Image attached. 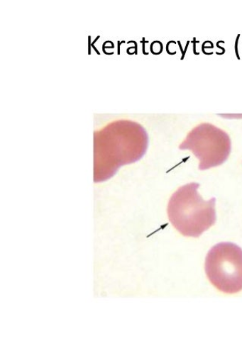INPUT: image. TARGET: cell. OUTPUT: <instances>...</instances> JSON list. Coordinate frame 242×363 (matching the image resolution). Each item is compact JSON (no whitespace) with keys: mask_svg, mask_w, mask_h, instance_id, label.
Returning <instances> with one entry per match:
<instances>
[{"mask_svg":"<svg viewBox=\"0 0 242 363\" xmlns=\"http://www.w3.org/2000/svg\"><path fill=\"white\" fill-rule=\"evenodd\" d=\"M180 149L191 150L200 160L199 169L207 170L219 167L228 160L232 143L226 131L204 123L189 132Z\"/></svg>","mask_w":242,"mask_h":363,"instance_id":"cell-4","label":"cell"},{"mask_svg":"<svg viewBox=\"0 0 242 363\" xmlns=\"http://www.w3.org/2000/svg\"><path fill=\"white\" fill-rule=\"evenodd\" d=\"M199 186L197 183L181 186L168 203L170 222L185 237L199 238L216 223V198L205 201L198 193Z\"/></svg>","mask_w":242,"mask_h":363,"instance_id":"cell-2","label":"cell"},{"mask_svg":"<svg viewBox=\"0 0 242 363\" xmlns=\"http://www.w3.org/2000/svg\"><path fill=\"white\" fill-rule=\"evenodd\" d=\"M148 147L147 131L131 121H116L96 131L94 182H104L114 177L119 168L138 162L145 156Z\"/></svg>","mask_w":242,"mask_h":363,"instance_id":"cell-1","label":"cell"},{"mask_svg":"<svg viewBox=\"0 0 242 363\" xmlns=\"http://www.w3.org/2000/svg\"><path fill=\"white\" fill-rule=\"evenodd\" d=\"M205 272L219 291L233 294L242 291V249L229 242L215 245L207 255Z\"/></svg>","mask_w":242,"mask_h":363,"instance_id":"cell-3","label":"cell"}]
</instances>
